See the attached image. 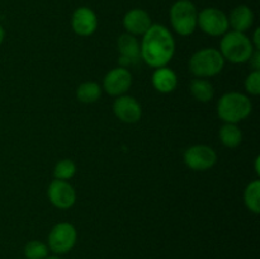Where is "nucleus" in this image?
<instances>
[{"instance_id":"obj_1","label":"nucleus","mask_w":260,"mask_h":259,"mask_svg":"<svg viewBox=\"0 0 260 259\" xmlns=\"http://www.w3.org/2000/svg\"><path fill=\"white\" fill-rule=\"evenodd\" d=\"M141 60L151 68H162L172 61L175 53V41L172 32L162 24H152L142 36L140 43Z\"/></svg>"},{"instance_id":"obj_2","label":"nucleus","mask_w":260,"mask_h":259,"mask_svg":"<svg viewBox=\"0 0 260 259\" xmlns=\"http://www.w3.org/2000/svg\"><path fill=\"white\" fill-rule=\"evenodd\" d=\"M253 104L249 96L239 91L223 94L217 103V114L225 123H239L250 116Z\"/></svg>"},{"instance_id":"obj_3","label":"nucleus","mask_w":260,"mask_h":259,"mask_svg":"<svg viewBox=\"0 0 260 259\" xmlns=\"http://www.w3.org/2000/svg\"><path fill=\"white\" fill-rule=\"evenodd\" d=\"M251 40L245 33L230 30L223 35L220 43V52L225 61L231 63H245L250 60L254 52Z\"/></svg>"},{"instance_id":"obj_4","label":"nucleus","mask_w":260,"mask_h":259,"mask_svg":"<svg viewBox=\"0 0 260 259\" xmlns=\"http://www.w3.org/2000/svg\"><path fill=\"white\" fill-rule=\"evenodd\" d=\"M225 58L217 48H202L189 60V70L197 78H211L222 71Z\"/></svg>"},{"instance_id":"obj_5","label":"nucleus","mask_w":260,"mask_h":259,"mask_svg":"<svg viewBox=\"0 0 260 259\" xmlns=\"http://www.w3.org/2000/svg\"><path fill=\"white\" fill-rule=\"evenodd\" d=\"M170 23L179 36H190L197 29L198 10L190 0H177L169 12Z\"/></svg>"},{"instance_id":"obj_6","label":"nucleus","mask_w":260,"mask_h":259,"mask_svg":"<svg viewBox=\"0 0 260 259\" xmlns=\"http://www.w3.org/2000/svg\"><path fill=\"white\" fill-rule=\"evenodd\" d=\"M78 240V231L73 223L60 222L51 229L47 238V246L56 255L70 253Z\"/></svg>"},{"instance_id":"obj_7","label":"nucleus","mask_w":260,"mask_h":259,"mask_svg":"<svg viewBox=\"0 0 260 259\" xmlns=\"http://www.w3.org/2000/svg\"><path fill=\"white\" fill-rule=\"evenodd\" d=\"M197 27L201 28L202 32L212 37H220L226 32H229V19L228 14L218 8H205L198 12Z\"/></svg>"},{"instance_id":"obj_8","label":"nucleus","mask_w":260,"mask_h":259,"mask_svg":"<svg viewBox=\"0 0 260 259\" xmlns=\"http://www.w3.org/2000/svg\"><path fill=\"white\" fill-rule=\"evenodd\" d=\"M184 163L194 172H205L217 163V154L207 145H194L185 150Z\"/></svg>"},{"instance_id":"obj_9","label":"nucleus","mask_w":260,"mask_h":259,"mask_svg":"<svg viewBox=\"0 0 260 259\" xmlns=\"http://www.w3.org/2000/svg\"><path fill=\"white\" fill-rule=\"evenodd\" d=\"M47 196L50 202L60 210H68L75 205L76 192L68 180H52L48 185Z\"/></svg>"},{"instance_id":"obj_10","label":"nucleus","mask_w":260,"mask_h":259,"mask_svg":"<svg viewBox=\"0 0 260 259\" xmlns=\"http://www.w3.org/2000/svg\"><path fill=\"white\" fill-rule=\"evenodd\" d=\"M132 85V74L127 68H114L103 79V89L112 96L124 95Z\"/></svg>"},{"instance_id":"obj_11","label":"nucleus","mask_w":260,"mask_h":259,"mask_svg":"<svg viewBox=\"0 0 260 259\" xmlns=\"http://www.w3.org/2000/svg\"><path fill=\"white\" fill-rule=\"evenodd\" d=\"M71 28L81 37L94 35L98 28V17L95 12L88 7H80L74 10L71 15Z\"/></svg>"},{"instance_id":"obj_12","label":"nucleus","mask_w":260,"mask_h":259,"mask_svg":"<svg viewBox=\"0 0 260 259\" xmlns=\"http://www.w3.org/2000/svg\"><path fill=\"white\" fill-rule=\"evenodd\" d=\"M113 112L117 118L124 123H136L141 119V104L131 95H119L113 103Z\"/></svg>"},{"instance_id":"obj_13","label":"nucleus","mask_w":260,"mask_h":259,"mask_svg":"<svg viewBox=\"0 0 260 259\" xmlns=\"http://www.w3.org/2000/svg\"><path fill=\"white\" fill-rule=\"evenodd\" d=\"M152 25L151 17L146 10L141 8H134L128 10L123 17V27L126 33L132 36H144Z\"/></svg>"},{"instance_id":"obj_14","label":"nucleus","mask_w":260,"mask_h":259,"mask_svg":"<svg viewBox=\"0 0 260 259\" xmlns=\"http://www.w3.org/2000/svg\"><path fill=\"white\" fill-rule=\"evenodd\" d=\"M119 51V62L122 68H126L127 65H135L141 60V50H140V43L135 36L129 33H123L119 36L117 41Z\"/></svg>"},{"instance_id":"obj_15","label":"nucleus","mask_w":260,"mask_h":259,"mask_svg":"<svg viewBox=\"0 0 260 259\" xmlns=\"http://www.w3.org/2000/svg\"><path fill=\"white\" fill-rule=\"evenodd\" d=\"M229 27L233 28L236 32L245 33L250 29L254 23V12L250 7L245 4L238 5L234 8L228 15Z\"/></svg>"},{"instance_id":"obj_16","label":"nucleus","mask_w":260,"mask_h":259,"mask_svg":"<svg viewBox=\"0 0 260 259\" xmlns=\"http://www.w3.org/2000/svg\"><path fill=\"white\" fill-rule=\"evenodd\" d=\"M152 85L159 93L169 94L178 86V76L168 66L157 68L152 74Z\"/></svg>"},{"instance_id":"obj_17","label":"nucleus","mask_w":260,"mask_h":259,"mask_svg":"<svg viewBox=\"0 0 260 259\" xmlns=\"http://www.w3.org/2000/svg\"><path fill=\"white\" fill-rule=\"evenodd\" d=\"M189 90L192 95L194 96V99H197L198 102H202V103L210 102L215 95L213 85L203 78L193 79L189 84Z\"/></svg>"},{"instance_id":"obj_18","label":"nucleus","mask_w":260,"mask_h":259,"mask_svg":"<svg viewBox=\"0 0 260 259\" xmlns=\"http://www.w3.org/2000/svg\"><path fill=\"white\" fill-rule=\"evenodd\" d=\"M102 90H103L102 86L95 81H85V83L80 84L76 89V98L81 103H95L102 96Z\"/></svg>"},{"instance_id":"obj_19","label":"nucleus","mask_w":260,"mask_h":259,"mask_svg":"<svg viewBox=\"0 0 260 259\" xmlns=\"http://www.w3.org/2000/svg\"><path fill=\"white\" fill-rule=\"evenodd\" d=\"M220 140L226 147L229 149H234V147H238L239 145L243 141V132L239 128L236 124L234 123H225L220 128Z\"/></svg>"},{"instance_id":"obj_20","label":"nucleus","mask_w":260,"mask_h":259,"mask_svg":"<svg viewBox=\"0 0 260 259\" xmlns=\"http://www.w3.org/2000/svg\"><path fill=\"white\" fill-rule=\"evenodd\" d=\"M260 180H253L249 183L244 192V202L249 211L253 213L260 212Z\"/></svg>"},{"instance_id":"obj_21","label":"nucleus","mask_w":260,"mask_h":259,"mask_svg":"<svg viewBox=\"0 0 260 259\" xmlns=\"http://www.w3.org/2000/svg\"><path fill=\"white\" fill-rule=\"evenodd\" d=\"M50 253L47 244L41 240H30L24 246L25 259H46Z\"/></svg>"},{"instance_id":"obj_22","label":"nucleus","mask_w":260,"mask_h":259,"mask_svg":"<svg viewBox=\"0 0 260 259\" xmlns=\"http://www.w3.org/2000/svg\"><path fill=\"white\" fill-rule=\"evenodd\" d=\"M76 173V165L73 160L70 159H62L55 165L53 169V175L55 179L60 180H70L71 178L75 175Z\"/></svg>"},{"instance_id":"obj_23","label":"nucleus","mask_w":260,"mask_h":259,"mask_svg":"<svg viewBox=\"0 0 260 259\" xmlns=\"http://www.w3.org/2000/svg\"><path fill=\"white\" fill-rule=\"evenodd\" d=\"M245 89L251 95L260 94V71L254 70L248 75L245 80Z\"/></svg>"},{"instance_id":"obj_24","label":"nucleus","mask_w":260,"mask_h":259,"mask_svg":"<svg viewBox=\"0 0 260 259\" xmlns=\"http://www.w3.org/2000/svg\"><path fill=\"white\" fill-rule=\"evenodd\" d=\"M250 63L251 66L254 68V70L260 71V51L259 50H254L253 55L250 57Z\"/></svg>"},{"instance_id":"obj_25","label":"nucleus","mask_w":260,"mask_h":259,"mask_svg":"<svg viewBox=\"0 0 260 259\" xmlns=\"http://www.w3.org/2000/svg\"><path fill=\"white\" fill-rule=\"evenodd\" d=\"M259 35H260V29H259V28H256L255 32H254L253 40H251V43H253V46H254V48H255V50H260V37H259Z\"/></svg>"},{"instance_id":"obj_26","label":"nucleus","mask_w":260,"mask_h":259,"mask_svg":"<svg viewBox=\"0 0 260 259\" xmlns=\"http://www.w3.org/2000/svg\"><path fill=\"white\" fill-rule=\"evenodd\" d=\"M4 38H5V30H4V28H3V25L0 24V45L3 43Z\"/></svg>"},{"instance_id":"obj_27","label":"nucleus","mask_w":260,"mask_h":259,"mask_svg":"<svg viewBox=\"0 0 260 259\" xmlns=\"http://www.w3.org/2000/svg\"><path fill=\"white\" fill-rule=\"evenodd\" d=\"M259 161H260V157L258 156L255 159V172L256 174H260V170H259Z\"/></svg>"},{"instance_id":"obj_28","label":"nucleus","mask_w":260,"mask_h":259,"mask_svg":"<svg viewBox=\"0 0 260 259\" xmlns=\"http://www.w3.org/2000/svg\"><path fill=\"white\" fill-rule=\"evenodd\" d=\"M46 259H62V258H61L60 255H56V254H53V255H48Z\"/></svg>"}]
</instances>
